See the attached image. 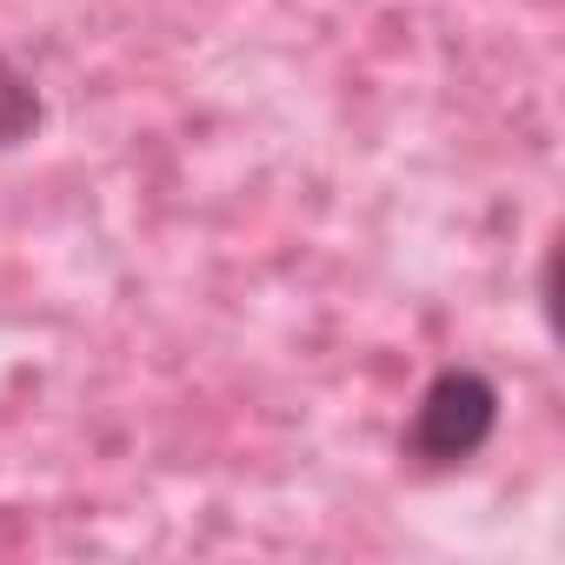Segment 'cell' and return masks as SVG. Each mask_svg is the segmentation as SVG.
I'll use <instances>...</instances> for the list:
<instances>
[{
	"mask_svg": "<svg viewBox=\"0 0 565 565\" xmlns=\"http://www.w3.org/2000/svg\"><path fill=\"white\" fill-rule=\"evenodd\" d=\"M492 426H499V386L472 366H446V373H433V386L413 406L406 459L426 472H452V466L486 452Z\"/></svg>",
	"mask_w": 565,
	"mask_h": 565,
	"instance_id": "6da1fadb",
	"label": "cell"
},
{
	"mask_svg": "<svg viewBox=\"0 0 565 565\" xmlns=\"http://www.w3.org/2000/svg\"><path fill=\"white\" fill-rule=\"evenodd\" d=\"M41 87L8 61V54H0V153H8V147H21V140H34L41 134Z\"/></svg>",
	"mask_w": 565,
	"mask_h": 565,
	"instance_id": "7a4b0ae2",
	"label": "cell"
}]
</instances>
